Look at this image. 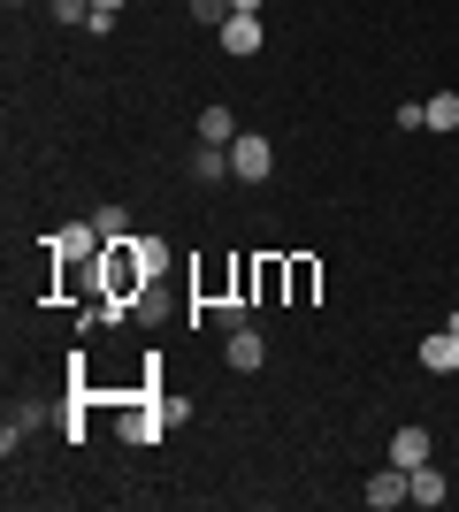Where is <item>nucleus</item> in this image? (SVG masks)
I'll list each match as a JSON object with an SVG mask.
<instances>
[{
    "label": "nucleus",
    "mask_w": 459,
    "mask_h": 512,
    "mask_svg": "<svg viewBox=\"0 0 459 512\" xmlns=\"http://www.w3.org/2000/svg\"><path fill=\"white\" fill-rule=\"evenodd\" d=\"M192 16H199V23H207V31H222V23L238 16V8H230V0H192Z\"/></svg>",
    "instance_id": "16"
},
{
    "label": "nucleus",
    "mask_w": 459,
    "mask_h": 512,
    "mask_svg": "<svg viewBox=\"0 0 459 512\" xmlns=\"http://www.w3.org/2000/svg\"><path fill=\"white\" fill-rule=\"evenodd\" d=\"M444 329H459V306H452V314H444Z\"/></svg>",
    "instance_id": "21"
},
{
    "label": "nucleus",
    "mask_w": 459,
    "mask_h": 512,
    "mask_svg": "<svg viewBox=\"0 0 459 512\" xmlns=\"http://www.w3.org/2000/svg\"><path fill=\"white\" fill-rule=\"evenodd\" d=\"M92 8H123V0H92Z\"/></svg>",
    "instance_id": "22"
},
{
    "label": "nucleus",
    "mask_w": 459,
    "mask_h": 512,
    "mask_svg": "<svg viewBox=\"0 0 459 512\" xmlns=\"http://www.w3.org/2000/svg\"><path fill=\"white\" fill-rule=\"evenodd\" d=\"M92 16V0H54V23H85Z\"/></svg>",
    "instance_id": "19"
},
{
    "label": "nucleus",
    "mask_w": 459,
    "mask_h": 512,
    "mask_svg": "<svg viewBox=\"0 0 459 512\" xmlns=\"http://www.w3.org/2000/svg\"><path fill=\"white\" fill-rule=\"evenodd\" d=\"M429 107V130H459V92H437V100H421Z\"/></svg>",
    "instance_id": "13"
},
{
    "label": "nucleus",
    "mask_w": 459,
    "mask_h": 512,
    "mask_svg": "<svg viewBox=\"0 0 459 512\" xmlns=\"http://www.w3.org/2000/svg\"><path fill=\"white\" fill-rule=\"evenodd\" d=\"M406 482H414V505H421V512H444V497H452V474H444L437 459L406 467Z\"/></svg>",
    "instance_id": "2"
},
{
    "label": "nucleus",
    "mask_w": 459,
    "mask_h": 512,
    "mask_svg": "<svg viewBox=\"0 0 459 512\" xmlns=\"http://www.w3.org/2000/svg\"><path fill=\"white\" fill-rule=\"evenodd\" d=\"M123 245H131L138 283H161V276H169V245H161V237H123Z\"/></svg>",
    "instance_id": "6"
},
{
    "label": "nucleus",
    "mask_w": 459,
    "mask_h": 512,
    "mask_svg": "<svg viewBox=\"0 0 459 512\" xmlns=\"http://www.w3.org/2000/svg\"><path fill=\"white\" fill-rule=\"evenodd\" d=\"M253 291L276 299V291H284V260H253Z\"/></svg>",
    "instance_id": "15"
},
{
    "label": "nucleus",
    "mask_w": 459,
    "mask_h": 512,
    "mask_svg": "<svg viewBox=\"0 0 459 512\" xmlns=\"http://www.w3.org/2000/svg\"><path fill=\"white\" fill-rule=\"evenodd\" d=\"M421 459H437V436H429V428H398L391 436V467H421Z\"/></svg>",
    "instance_id": "8"
},
{
    "label": "nucleus",
    "mask_w": 459,
    "mask_h": 512,
    "mask_svg": "<svg viewBox=\"0 0 459 512\" xmlns=\"http://www.w3.org/2000/svg\"><path fill=\"white\" fill-rule=\"evenodd\" d=\"M268 169H276V146L261 130H238L230 138V184H268Z\"/></svg>",
    "instance_id": "1"
},
{
    "label": "nucleus",
    "mask_w": 459,
    "mask_h": 512,
    "mask_svg": "<svg viewBox=\"0 0 459 512\" xmlns=\"http://www.w3.org/2000/svg\"><path fill=\"white\" fill-rule=\"evenodd\" d=\"M360 497H368V512H398V505H414V482H406V467H383Z\"/></svg>",
    "instance_id": "3"
},
{
    "label": "nucleus",
    "mask_w": 459,
    "mask_h": 512,
    "mask_svg": "<svg viewBox=\"0 0 459 512\" xmlns=\"http://www.w3.org/2000/svg\"><path fill=\"white\" fill-rule=\"evenodd\" d=\"M314 283H322V268H314V260H284V299H291V306L314 299Z\"/></svg>",
    "instance_id": "10"
},
{
    "label": "nucleus",
    "mask_w": 459,
    "mask_h": 512,
    "mask_svg": "<svg viewBox=\"0 0 459 512\" xmlns=\"http://www.w3.org/2000/svg\"><path fill=\"white\" fill-rule=\"evenodd\" d=\"M222 360L238 367V375H261L268 367V344H261V329L245 321V329H230V344H222Z\"/></svg>",
    "instance_id": "4"
},
{
    "label": "nucleus",
    "mask_w": 459,
    "mask_h": 512,
    "mask_svg": "<svg viewBox=\"0 0 459 512\" xmlns=\"http://www.w3.org/2000/svg\"><path fill=\"white\" fill-rule=\"evenodd\" d=\"M131 314H138V321H161V314H169V306H161V291H153V283H138V299H131Z\"/></svg>",
    "instance_id": "17"
},
{
    "label": "nucleus",
    "mask_w": 459,
    "mask_h": 512,
    "mask_svg": "<svg viewBox=\"0 0 459 512\" xmlns=\"http://www.w3.org/2000/svg\"><path fill=\"white\" fill-rule=\"evenodd\" d=\"M215 39H222V54H230V62H245V54H261V16H230Z\"/></svg>",
    "instance_id": "5"
},
{
    "label": "nucleus",
    "mask_w": 459,
    "mask_h": 512,
    "mask_svg": "<svg viewBox=\"0 0 459 512\" xmlns=\"http://www.w3.org/2000/svg\"><path fill=\"white\" fill-rule=\"evenodd\" d=\"M391 123H398V130H429V107H421V100H406V107L391 115Z\"/></svg>",
    "instance_id": "18"
},
{
    "label": "nucleus",
    "mask_w": 459,
    "mask_h": 512,
    "mask_svg": "<svg viewBox=\"0 0 459 512\" xmlns=\"http://www.w3.org/2000/svg\"><path fill=\"white\" fill-rule=\"evenodd\" d=\"M92 230L108 237V245H123V237H131V214H123V207H100V214H92Z\"/></svg>",
    "instance_id": "14"
},
{
    "label": "nucleus",
    "mask_w": 459,
    "mask_h": 512,
    "mask_svg": "<svg viewBox=\"0 0 459 512\" xmlns=\"http://www.w3.org/2000/svg\"><path fill=\"white\" fill-rule=\"evenodd\" d=\"M192 176H199V184H230V146H199L192 153Z\"/></svg>",
    "instance_id": "12"
},
{
    "label": "nucleus",
    "mask_w": 459,
    "mask_h": 512,
    "mask_svg": "<svg viewBox=\"0 0 459 512\" xmlns=\"http://www.w3.org/2000/svg\"><path fill=\"white\" fill-rule=\"evenodd\" d=\"M238 138V115L230 107H199V146H230Z\"/></svg>",
    "instance_id": "11"
},
{
    "label": "nucleus",
    "mask_w": 459,
    "mask_h": 512,
    "mask_svg": "<svg viewBox=\"0 0 459 512\" xmlns=\"http://www.w3.org/2000/svg\"><path fill=\"white\" fill-rule=\"evenodd\" d=\"M421 367H429V375H459V329L421 337Z\"/></svg>",
    "instance_id": "7"
},
{
    "label": "nucleus",
    "mask_w": 459,
    "mask_h": 512,
    "mask_svg": "<svg viewBox=\"0 0 459 512\" xmlns=\"http://www.w3.org/2000/svg\"><path fill=\"white\" fill-rule=\"evenodd\" d=\"M230 8H238V16H261V0H230Z\"/></svg>",
    "instance_id": "20"
},
{
    "label": "nucleus",
    "mask_w": 459,
    "mask_h": 512,
    "mask_svg": "<svg viewBox=\"0 0 459 512\" xmlns=\"http://www.w3.org/2000/svg\"><path fill=\"white\" fill-rule=\"evenodd\" d=\"M8 8H23V0H8Z\"/></svg>",
    "instance_id": "23"
},
{
    "label": "nucleus",
    "mask_w": 459,
    "mask_h": 512,
    "mask_svg": "<svg viewBox=\"0 0 459 512\" xmlns=\"http://www.w3.org/2000/svg\"><path fill=\"white\" fill-rule=\"evenodd\" d=\"M161 406H123V436H131V444H161Z\"/></svg>",
    "instance_id": "9"
}]
</instances>
